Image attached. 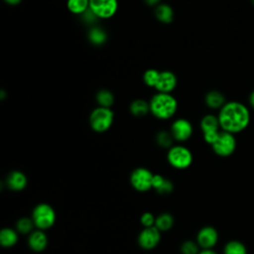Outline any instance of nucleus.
Returning <instances> with one entry per match:
<instances>
[{
	"label": "nucleus",
	"instance_id": "nucleus-1",
	"mask_svg": "<svg viewBox=\"0 0 254 254\" xmlns=\"http://www.w3.org/2000/svg\"><path fill=\"white\" fill-rule=\"evenodd\" d=\"M220 130L237 134L244 131L251 120L249 108L239 101H227L218 110Z\"/></svg>",
	"mask_w": 254,
	"mask_h": 254
},
{
	"label": "nucleus",
	"instance_id": "nucleus-2",
	"mask_svg": "<svg viewBox=\"0 0 254 254\" xmlns=\"http://www.w3.org/2000/svg\"><path fill=\"white\" fill-rule=\"evenodd\" d=\"M150 113L159 120H169L178 111V100L172 93L156 92L149 100Z\"/></svg>",
	"mask_w": 254,
	"mask_h": 254
},
{
	"label": "nucleus",
	"instance_id": "nucleus-3",
	"mask_svg": "<svg viewBox=\"0 0 254 254\" xmlns=\"http://www.w3.org/2000/svg\"><path fill=\"white\" fill-rule=\"evenodd\" d=\"M89 126L96 133L108 131L114 122V112L111 108L97 106L89 114Z\"/></svg>",
	"mask_w": 254,
	"mask_h": 254
},
{
	"label": "nucleus",
	"instance_id": "nucleus-4",
	"mask_svg": "<svg viewBox=\"0 0 254 254\" xmlns=\"http://www.w3.org/2000/svg\"><path fill=\"white\" fill-rule=\"evenodd\" d=\"M191 151L184 145H174L167 153V160L169 164L178 170L189 168L192 163Z\"/></svg>",
	"mask_w": 254,
	"mask_h": 254
},
{
	"label": "nucleus",
	"instance_id": "nucleus-5",
	"mask_svg": "<svg viewBox=\"0 0 254 254\" xmlns=\"http://www.w3.org/2000/svg\"><path fill=\"white\" fill-rule=\"evenodd\" d=\"M35 226L40 230H46L52 227L56 221V211L48 203H39L32 212V217Z\"/></svg>",
	"mask_w": 254,
	"mask_h": 254
},
{
	"label": "nucleus",
	"instance_id": "nucleus-6",
	"mask_svg": "<svg viewBox=\"0 0 254 254\" xmlns=\"http://www.w3.org/2000/svg\"><path fill=\"white\" fill-rule=\"evenodd\" d=\"M118 0H89V10L97 19L107 20L118 11Z\"/></svg>",
	"mask_w": 254,
	"mask_h": 254
},
{
	"label": "nucleus",
	"instance_id": "nucleus-7",
	"mask_svg": "<svg viewBox=\"0 0 254 254\" xmlns=\"http://www.w3.org/2000/svg\"><path fill=\"white\" fill-rule=\"evenodd\" d=\"M199 127L202 132L203 140L211 146L215 142L219 132L221 131L217 115H214L211 113L205 114L200 119Z\"/></svg>",
	"mask_w": 254,
	"mask_h": 254
},
{
	"label": "nucleus",
	"instance_id": "nucleus-8",
	"mask_svg": "<svg viewBox=\"0 0 254 254\" xmlns=\"http://www.w3.org/2000/svg\"><path fill=\"white\" fill-rule=\"evenodd\" d=\"M211 148L219 157H228L232 155L236 149V139L234 134L221 130L217 139L211 145Z\"/></svg>",
	"mask_w": 254,
	"mask_h": 254
},
{
	"label": "nucleus",
	"instance_id": "nucleus-9",
	"mask_svg": "<svg viewBox=\"0 0 254 254\" xmlns=\"http://www.w3.org/2000/svg\"><path fill=\"white\" fill-rule=\"evenodd\" d=\"M154 174L143 167L135 169L130 176V183L132 187L138 191H147L153 188Z\"/></svg>",
	"mask_w": 254,
	"mask_h": 254
},
{
	"label": "nucleus",
	"instance_id": "nucleus-10",
	"mask_svg": "<svg viewBox=\"0 0 254 254\" xmlns=\"http://www.w3.org/2000/svg\"><path fill=\"white\" fill-rule=\"evenodd\" d=\"M170 132L175 141L183 143L188 141L193 133V126L191 122L187 118H177L175 119L171 126Z\"/></svg>",
	"mask_w": 254,
	"mask_h": 254
},
{
	"label": "nucleus",
	"instance_id": "nucleus-11",
	"mask_svg": "<svg viewBox=\"0 0 254 254\" xmlns=\"http://www.w3.org/2000/svg\"><path fill=\"white\" fill-rule=\"evenodd\" d=\"M161 239V231L156 226L145 227L138 236L139 245L146 250L155 248Z\"/></svg>",
	"mask_w": 254,
	"mask_h": 254
},
{
	"label": "nucleus",
	"instance_id": "nucleus-12",
	"mask_svg": "<svg viewBox=\"0 0 254 254\" xmlns=\"http://www.w3.org/2000/svg\"><path fill=\"white\" fill-rule=\"evenodd\" d=\"M178 85L177 75L171 70H162L160 72L159 80L155 87L157 92L172 93Z\"/></svg>",
	"mask_w": 254,
	"mask_h": 254
},
{
	"label": "nucleus",
	"instance_id": "nucleus-13",
	"mask_svg": "<svg viewBox=\"0 0 254 254\" xmlns=\"http://www.w3.org/2000/svg\"><path fill=\"white\" fill-rule=\"evenodd\" d=\"M217 241L218 233L216 229L212 226L202 227L196 235V242L202 249H212Z\"/></svg>",
	"mask_w": 254,
	"mask_h": 254
},
{
	"label": "nucleus",
	"instance_id": "nucleus-14",
	"mask_svg": "<svg viewBox=\"0 0 254 254\" xmlns=\"http://www.w3.org/2000/svg\"><path fill=\"white\" fill-rule=\"evenodd\" d=\"M28 245L32 250L36 252H41L45 250L48 245V237L44 230L38 229L30 233L28 238Z\"/></svg>",
	"mask_w": 254,
	"mask_h": 254
},
{
	"label": "nucleus",
	"instance_id": "nucleus-15",
	"mask_svg": "<svg viewBox=\"0 0 254 254\" xmlns=\"http://www.w3.org/2000/svg\"><path fill=\"white\" fill-rule=\"evenodd\" d=\"M6 184L10 190L20 191L27 186V177L21 171H12L7 176Z\"/></svg>",
	"mask_w": 254,
	"mask_h": 254
},
{
	"label": "nucleus",
	"instance_id": "nucleus-16",
	"mask_svg": "<svg viewBox=\"0 0 254 254\" xmlns=\"http://www.w3.org/2000/svg\"><path fill=\"white\" fill-rule=\"evenodd\" d=\"M155 18L163 24H171L174 21L175 12L171 5L167 3H160L154 8Z\"/></svg>",
	"mask_w": 254,
	"mask_h": 254
},
{
	"label": "nucleus",
	"instance_id": "nucleus-17",
	"mask_svg": "<svg viewBox=\"0 0 254 254\" xmlns=\"http://www.w3.org/2000/svg\"><path fill=\"white\" fill-rule=\"evenodd\" d=\"M226 102L227 101L225 100L224 94L216 89L207 91L204 96V103L210 109L219 110Z\"/></svg>",
	"mask_w": 254,
	"mask_h": 254
},
{
	"label": "nucleus",
	"instance_id": "nucleus-18",
	"mask_svg": "<svg viewBox=\"0 0 254 254\" xmlns=\"http://www.w3.org/2000/svg\"><path fill=\"white\" fill-rule=\"evenodd\" d=\"M129 111L135 117H144L150 112L149 101L142 98L134 99L129 105Z\"/></svg>",
	"mask_w": 254,
	"mask_h": 254
},
{
	"label": "nucleus",
	"instance_id": "nucleus-19",
	"mask_svg": "<svg viewBox=\"0 0 254 254\" xmlns=\"http://www.w3.org/2000/svg\"><path fill=\"white\" fill-rule=\"evenodd\" d=\"M88 41L94 46H102L107 41V33L99 26H92L87 33Z\"/></svg>",
	"mask_w": 254,
	"mask_h": 254
},
{
	"label": "nucleus",
	"instance_id": "nucleus-20",
	"mask_svg": "<svg viewBox=\"0 0 254 254\" xmlns=\"http://www.w3.org/2000/svg\"><path fill=\"white\" fill-rule=\"evenodd\" d=\"M18 231L12 228H3L0 231V244L5 247L9 248L14 246L18 241Z\"/></svg>",
	"mask_w": 254,
	"mask_h": 254
},
{
	"label": "nucleus",
	"instance_id": "nucleus-21",
	"mask_svg": "<svg viewBox=\"0 0 254 254\" xmlns=\"http://www.w3.org/2000/svg\"><path fill=\"white\" fill-rule=\"evenodd\" d=\"M66 8L71 14L81 16L89 9V0H66Z\"/></svg>",
	"mask_w": 254,
	"mask_h": 254
},
{
	"label": "nucleus",
	"instance_id": "nucleus-22",
	"mask_svg": "<svg viewBox=\"0 0 254 254\" xmlns=\"http://www.w3.org/2000/svg\"><path fill=\"white\" fill-rule=\"evenodd\" d=\"M95 100L98 106L110 108L114 103V94L109 89L102 88L96 92Z\"/></svg>",
	"mask_w": 254,
	"mask_h": 254
},
{
	"label": "nucleus",
	"instance_id": "nucleus-23",
	"mask_svg": "<svg viewBox=\"0 0 254 254\" xmlns=\"http://www.w3.org/2000/svg\"><path fill=\"white\" fill-rule=\"evenodd\" d=\"M174 224V217L172 214L164 212L161 213L156 217L155 220V226L160 230V231H167L172 228Z\"/></svg>",
	"mask_w": 254,
	"mask_h": 254
},
{
	"label": "nucleus",
	"instance_id": "nucleus-24",
	"mask_svg": "<svg viewBox=\"0 0 254 254\" xmlns=\"http://www.w3.org/2000/svg\"><path fill=\"white\" fill-rule=\"evenodd\" d=\"M223 254H247V249L242 242L231 240L224 245Z\"/></svg>",
	"mask_w": 254,
	"mask_h": 254
},
{
	"label": "nucleus",
	"instance_id": "nucleus-25",
	"mask_svg": "<svg viewBox=\"0 0 254 254\" xmlns=\"http://www.w3.org/2000/svg\"><path fill=\"white\" fill-rule=\"evenodd\" d=\"M160 72L161 71L156 68H148L147 70H145V72L143 73V82L145 83V85L155 89L159 80Z\"/></svg>",
	"mask_w": 254,
	"mask_h": 254
},
{
	"label": "nucleus",
	"instance_id": "nucleus-26",
	"mask_svg": "<svg viewBox=\"0 0 254 254\" xmlns=\"http://www.w3.org/2000/svg\"><path fill=\"white\" fill-rule=\"evenodd\" d=\"M174 138L171 134L170 131H167V130H161L157 133L156 135V142L159 146H161L162 148H168L170 149L173 145V142H174Z\"/></svg>",
	"mask_w": 254,
	"mask_h": 254
},
{
	"label": "nucleus",
	"instance_id": "nucleus-27",
	"mask_svg": "<svg viewBox=\"0 0 254 254\" xmlns=\"http://www.w3.org/2000/svg\"><path fill=\"white\" fill-rule=\"evenodd\" d=\"M34 226H35V224H34L33 219L29 218V217H22L16 223L17 231L22 234L32 233Z\"/></svg>",
	"mask_w": 254,
	"mask_h": 254
},
{
	"label": "nucleus",
	"instance_id": "nucleus-28",
	"mask_svg": "<svg viewBox=\"0 0 254 254\" xmlns=\"http://www.w3.org/2000/svg\"><path fill=\"white\" fill-rule=\"evenodd\" d=\"M198 247L199 245L197 244V242H193V241H185L182 246H181V252L183 254H198Z\"/></svg>",
	"mask_w": 254,
	"mask_h": 254
},
{
	"label": "nucleus",
	"instance_id": "nucleus-29",
	"mask_svg": "<svg viewBox=\"0 0 254 254\" xmlns=\"http://www.w3.org/2000/svg\"><path fill=\"white\" fill-rule=\"evenodd\" d=\"M155 220H156V217L151 212L143 213L141 215V218H140V221H141L142 225H144L145 227L155 226Z\"/></svg>",
	"mask_w": 254,
	"mask_h": 254
},
{
	"label": "nucleus",
	"instance_id": "nucleus-30",
	"mask_svg": "<svg viewBox=\"0 0 254 254\" xmlns=\"http://www.w3.org/2000/svg\"><path fill=\"white\" fill-rule=\"evenodd\" d=\"M173 188H174V186H173L172 182L166 179V181H165V183L163 184V186H162L157 191H158L159 193H161V194H167V193L172 192Z\"/></svg>",
	"mask_w": 254,
	"mask_h": 254
},
{
	"label": "nucleus",
	"instance_id": "nucleus-31",
	"mask_svg": "<svg viewBox=\"0 0 254 254\" xmlns=\"http://www.w3.org/2000/svg\"><path fill=\"white\" fill-rule=\"evenodd\" d=\"M165 181H166V179L163 176H161V175H154V177H153V184H152L153 189L158 190L163 186Z\"/></svg>",
	"mask_w": 254,
	"mask_h": 254
},
{
	"label": "nucleus",
	"instance_id": "nucleus-32",
	"mask_svg": "<svg viewBox=\"0 0 254 254\" xmlns=\"http://www.w3.org/2000/svg\"><path fill=\"white\" fill-rule=\"evenodd\" d=\"M144 2H145V4L147 5V6H149V7H156V6H158L160 3H162L161 2V0H143Z\"/></svg>",
	"mask_w": 254,
	"mask_h": 254
},
{
	"label": "nucleus",
	"instance_id": "nucleus-33",
	"mask_svg": "<svg viewBox=\"0 0 254 254\" xmlns=\"http://www.w3.org/2000/svg\"><path fill=\"white\" fill-rule=\"evenodd\" d=\"M248 102H249V105L252 109H254V89L251 91V93L249 94V97H248Z\"/></svg>",
	"mask_w": 254,
	"mask_h": 254
},
{
	"label": "nucleus",
	"instance_id": "nucleus-34",
	"mask_svg": "<svg viewBox=\"0 0 254 254\" xmlns=\"http://www.w3.org/2000/svg\"><path fill=\"white\" fill-rule=\"evenodd\" d=\"M4 2L10 6H16L22 2V0H4Z\"/></svg>",
	"mask_w": 254,
	"mask_h": 254
},
{
	"label": "nucleus",
	"instance_id": "nucleus-35",
	"mask_svg": "<svg viewBox=\"0 0 254 254\" xmlns=\"http://www.w3.org/2000/svg\"><path fill=\"white\" fill-rule=\"evenodd\" d=\"M198 254H217V253L212 249H202L201 251H199Z\"/></svg>",
	"mask_w": 254,
	"mask_h": 254
}]
</instances>
